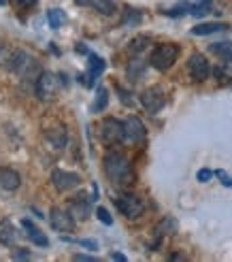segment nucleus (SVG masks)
<instances>
[{
  "label": "nucleus",
  "mask_w": 232,
  "mask_h": 262,
  "mask_svg": "<svg viewBox=\"0 0 232 262\" xmlns=\"http://www.w3.org/2000/svg\"><path fill=\"white\" fill-rule=\"evenodd\" d=\"M102 164H105V173L115 188H130L134 183L132 164L122 151H109Z\"/></svg>",
  "instance_id": "f257e3e1"
},
{
  "label": "nucleus",
  "mask_w": 232,
  "mask_h": 262,
  "mask_svg": "<svg viewBox=\"0 0 232 262\" xmlns=\"http://www.w3.org/2000/svg\"><path fill=\"white\" fill-rule=\"evenodd\" d=\"M177 58H179V47L173 45V43H164V45H158L151 51L149 64L156 71H169L177 62Z\"/></svg>",
  "instance_id": "f03ea898"
},
{
  "label": "nucleus",
  "mask_w": 232,
  "mask_h": 262,
  "mask_svg": "<svg viewBox=\"0 0 232 262\" xmlns=\"http://www.w3.org/2000/svg\"><path fill=\"white\" fill-rule=\"evenodd\" d=\"M115 207H118V211L128 217V220H136L141 213H143V209H145V201L141 199L138 194H130V192H126L122 196H118L115 199Z\"/></svg>",
  "instance_id": "7ed1b4c3"
},
{
  "label": "nucleus",
  "mask_w": 232,
  "mask_h": 262,
  "mask_svg": "<svg viewBox=\"0 0 232 262\" xmlns=\"http://www.w3.org/2000/svg\"><path fill=\"white\" fill-rule=\"evenodd\" d=\"M100 141L105 145H118L124 141V122L115 120V117H107L100 124Z\"/></svg>",
  "instance_id": "20e7f679"
},
{
  "label": "nucleus",
  "mask_w": 232,
  "mask_h": 262,
  "mask_svg": "<svg viewBox=\"0 0 232 262\" xmlns=\"http://www.w3.org/2000/svg\"><path fill=\"white\" fill-rule=\"evenodd\" d=\"M141 104H143V109L149 111V113H158L164 109V104H166V94H164V90L158 88V85H151L147 90L141 92V96H138Z\"/></svg>",
  "instance_id": "39448f33"
},
{
  "label": "nucleus",
  "mask_w": 232,
  "mask_h": 262,
  "mask_svg": "<svg viewBox=\"0 0 232 262\" xmlns=\"http://www.w3.org/2000/svg\"><path fill=\"white\" fill-rule=\"evenodd\" d=\"M188 73L190 77L194 81H207L209 79V75H211V67H209V60L207 56H202V54H192L188 58Z\"/></svg>",
  "instance_id": "423d86ee"
},
{
  "label": "nucleus",
  "mask_w": 232,
  "mask_h": 262,
  "mask_svg": "<svg viewBox=\"0 0 232 262\" xmlns=\"http://www.w3.org/2000/svg\"><path fill=\"white\" fill-rule=\"evenodd\" d=\"M51 183H54V188L60 190V192H71L75 188L81 186V177L77 173H68V171H62V168H56V171H51Z\"/></svg>",
  "instance_id": "0eeeda50"
},
{
  "label": "nucleus",
  "mask_w": 232,
  "mask_h": 262,
  "mask_svg": "<svg viewBox=\"0 0 232 262\" xmlns=\"http://www.w3.org/2000/svg\"><path fill=\"white\" fill-rule=\"evenodd\" d=\"M145 124L138 120V117L130 115L128 120L124 122V141L128 143H141L145 139Z\"/></svg>",
  "instance_id": "6e6552de"
},
{
  "label": "nucleus",
  "mask_w": 232,
  "mask_h": 262,
  "mask_svg": "<svg viewBox=\"0 0 232 262\" xmlns=\"http://www.w3.org/2000/svg\"><path fill=\"white\" fill-rule=\"evenodd\" d=\"M49 222H51V226H54V230L58 232H73L75 228V217L71 215V211H64V209H51V213H49Z\"/></svg>",
  "instance_id": "1a4fd4ad"
},
{
  "label": "nucleus",
  "mask_w": 232,
  "mask_h": 262,
  "mask_svg": "<svg viewBox=\"0 0 232 262\" xmlns=\"http://www.w3.org/2000/svg\"><path fill=\"white\" fill-rule=\"evenodd\" d=\"M54 92H56V77L51 73H43L34 83L36 98L38 100H49V98H54Z\"/></svg>",
  "instance_id": "9d476101"
},
{
  "label": "nucleus",
  "mask_w": 232,
  "mask_h": 262,
  "mask_svg": "<svg viewBox=\"0 0 232 262\" xmlns=\"http://www.w3.org/2000/svg\"><path fill=\"white\" fill-rule=\"evenodd\" d=\"M68 211L75 220H87L89 213H92V199L87 194H79L68 203Z\"/></svg>",
  "instance_id": "9b49d317"
},
{
  "label": "nucleus",
  "mask_w": 232,
  "mask_h": 262,
  "mask_svg": "<svg viewBox=\"0 0 232 262\" xmlns=\"http://www.w3.org/2000/svg\"><path fill=\"white\" fill-rule=\"evenodd\" d=\"M45 141H47V145L51 149H64L66 147V143H68V133H66V128L64 126H51L45 130Z\"/></svg>",
  "instance_id": "f8f14e48"
},
{
  "label": "nucleus",
  "mask_w": 232,
  "mask_h": 262,
  "mask_svg": "<svg viewBox=\"0 0 232 262\" xmlns=\"http://www.w3.org/2000/svg\"><path fill=\"white\" fill-rule=\"evenodd\" d=\"M21 186V175L17 171H13L9 166H0V188L3 190H17Z\"/></svg>",
  "instance_id": "ddd939ff"
},
{
  "label": "nucleus",
  "mask_w": 232,
  "mask_h": 262,
  "mask_svg": "<svg viewBox=\"0 0 232 262\" xmlns=\"http://www.w3.org/2000/svg\"><path fill=\"white\" fill-rule=\"evenodd\" d=\"M17 228L15 224H13L11 220H3L0 222V243H3L5 247H13L17 243Z\"/></svg>",
  "instance_id": "4468645a"
},
{
  "label": "nucleus",
  "mask_w": 232,
  "mask_h": 262,
  "mask_svg": "<svg viewBox=\"0 0 232 262\" xmlns=\"http://www.w3.org/2000/svg\"><path fill=\"white\" fill-rule=\"evenodd\" d=\"M21 226H24L26 234H28V239H30L32 243L41 245V247H47V245H49V239L45 237V232H43L41 228H36L30 220H21Z\"/></svg>",
  "instance_id": "2eb2a0df"
},
{
  "label": "nucleus",
  "mask_w": 232,
  "mask_h": 262,
  "mask_svg": "<svg viewBox=\"0 0 232 262\" xmlns=\"http://www.w3.org/2000/svg\"><path fill=\"white\" fill-rule=\"evenodd\" d=\"M105 67H107L105 60L98 58L96 54H89V71H87V81H85V83H87V85H92V83L98 79V77L102 75Z\"/></svg>",
  "instance_id": "dca6fc26"
},
{
  "label": "nucleus",
  "mask_w": 232,
  "mask_h": 262,
  "mask_svg": "<svg viewBox=\"0 0 232 262\" xmlns=\"http://www.w3.org/2000/svg\"><path fill=\"white\" fill-rule=\"evenodd\" d=\"M77 3L83 5V7H94L98 13H102V15H113L115 13L113 0H77Z\"/></svg>",
  "instance_id": "f3484780"
},
{
  "label": "nucleus",
  "mask_w": 232,
  "mask_h": 262,
  "mask_svg": "<svg viewBox=\"0 0 232 262\" xmlns=\"http://www.w3.org/2000/svg\"><path fill=\"white\" fill-rule=\"evenodd\" d=\"M228 26L224 21H207V24H198L192 28V34H196V36H204V34H213V32H222L226 30Z\"/></svg>",
  "instance_id": "a211bd4d"
},
{
  "label": "nucleus",
  "mask_w": 232,
  "mask_h": 262,
  "mask_svg": "<svg viewBox=\"0 0 232 262\" xmlns=\"http://www.w3.org/2000/svg\"><path fill=\"white\" fill-rule=\"evenodd\" d=\"M209 49H211V54L217 56L222 62H232V43H213Z\"/></svg>",
  "instance_id": "6ab92c4d"
},
{
  "label": "nucleus",
  "mask_w": 232,
  "mask_h": 262,
  "mask_svg": "<svg viewBox=\"0 0 232 262\" xmlns=\"http://www.w3.org/2000/svg\"><path fill=\"white\" fill-rule=\"evenodd\" d=\"M109 107V90L107 88H98L96 90V98H94V104H92V111L94 113H100Z\"/></svg>",
  "instance_id": "aec40b11"
},
{
  "label": "nucleus",
  "mask_w": 232,
  "mask_h": 262,
  "mask_svg": "<svg viewBox=\"0 0 232 262\" xmlns=\"http://www.w3.org/2000/svg\"><path fill=\"white\" fill-rule=\"evenodd\" d=\"M47 21L51 28H60L62 24H66V13H64L62 9H51L47 13Z\"/></svg>",
  "instance_id": "412c9836"
},
{
  "label": "nucleus",
  "mask_w": 232,
  "mask_h": 262,
  "mask_svg": "<svg viewBox=\"0 0 232 262\" xmlns=\"http://www.w3.org/2000/svg\"><path fill=\"white\" fill-rule=\"evenodd\" d=\"M177 232V222L173 217H164L162 224L158 226V234H175Z\"/></svg>",
  "instance_id": "4be33fe9"
},
{
  "label": "nucleus",
  "mask_w": 232,
  "mask_h": 262,
  "mask_svg": "<svg viewBox=\"0 0 232 262\" xmlns=\"http://www.w3.org/2000/svg\"><path fill=\"white\" fill-rule=\"evenodd\" d=\"M147 43H149V38H147V36H138V38H134V41L130 43V54H132V56L141 54V51L147 47Z\"/></svg>",
  "instance_id": "5701e85b"
},
{
  "label": "nucleus",
  "mask_w": 232,
  "mask_h": 262,
  "mask_svg": "<svg viewBox=\"0 0 232 262\" xmlns=\"http://www.w3.org/2000/svg\"><path fill=\"white\" fill-rule=\"evenodd\" d=\"M209 9H211V0H200L198 5H192V15L200 17L204 13H209Z\"/></svg>",
  "instance_id": "b1692460"
},
{
  "label": "nucleus",
  "mask_w": 232,
  "mask_h": 262,
  "mask_svg": "<svg viewBox=\"0 0 232 262\" xmlns=\"http://www.w3.org/2000/svg\"><path fill=\"white\" fill-rule=\"evenodd\" d=\"M96 215H98V220L102 222V224H107V226L113 224V217H111V213L107 211L105 207H98V209H96Z\"/></svg>",
  "instance_id": "393cba45"
},
{
  "label": "nucleus",
  "mask_w": 232,
  "mask_h": 262,
  "mask_svg": "<svg viewBox=\"0 0 232 262\" xmlns=\"http://www.w3.org/2000/svg\"><path fill=\"white\" fill-rule=\"evenodd\" d=\"M13 3H15L17 9H32L38 0H13Z\"/></svg>",
  "instance_id": "a878e982"
},
{
  "label": "nucleus",
  "mask_w": 232,
  "mask_h": 262,
  "mask_svg": "<svg viewBox=\"0 0 232 262\" xmlns=\"http://www.w3.org/2000/svg\"><path fill=\"white\" fill-rule=\"evenodd\" d=\"M196 177H198V181H200V183H207V181H209V179L213 177V173L209 171V168H200V171H198V175H196Z\"/></svg>",
  "instance_id": "bb28decb"
},
{
  "label": "nucleus",
  "mask_w": 232,
  "mask_h": 262,
  "mask_svg": "<svg viewBox=\"0 0 232 262\" xmlns=\"http://www.w3.org/2000/svg\"><path fill=\"white\" fill-rule=\"evenodd\" d=\"M215 175H217V177H220V179H222V183H224V186H226V188H232V177H230V175H226L224 171H217Z\"/></svg>",
  "instance_id": "cd10ccee"
},
{
  "label": "nucleus",
  "mask_w": 232,
  "mask_h": 262,
  "mask_svg": "<svg viewBox=\"0 0 232 262\" xmlns=\"http://www.w3.org/2000/svg\"><path fill=\"white\" fill-rule=\"evenodd\" d=\"M30 258V252H24L19 247V252H13V260H28Z\"/></svg>",
  "instance_id": "c85d7f7f"
},
{
  "label": "nucleus",
  "mask_w": 232,
  "mask_h": 262,
  "mask_svg": "<svg viewBox=\"0 0 232 262\" xmlns=\"http://www.w3.org/2000/svg\"><path fill=\"white\" fill-rule=\"evenodd\" d=\"M118 90H120V100H122L124 104H128V107H130V104H132V100L128 98V94H126V92H122V88H118Z\"/></svg>",
  "instance_id": "c756f323"
},
{
  "label": "nucleus",
  "mask_w": 232,
  "mask_h": 262,
  "mask_svg": "<svg viewBox=\"0 0 232 262\" xmlns=\"http://www.w3.org/2000/svg\"><path fill=\"white\" fill-rule=\"evenodd\" d=\"M75 260H81V262H96V258H94V256H83V254H77V256H75Z\"/></svg>",
  "instance_id": "7c9ffc66"
},
{
  "label": "nucleus",
  "mask_w": 232,
  "mask_h": 262,
  "mask_svg": "<svg viewBox=\"0 0 232 262\" xmlns=\"http://www.w3.org/2000/svg\"><path fill=\"white\" fill-rule=\"evenodd\" d=\"M113 260H122V262H124V260H126V256H124V254H118V252H115V254H113Z\"/></svg>",
  "instance_id": "2f4dec72"
},
{
  "label": "nucleus",
  "mask_w": 232,
  "mask_h": 262,
  "mask_svg": "<svg viewBox=\"0 0 232 262\" xmlns=\"http://www.w3.org/2000/svg\"><path fill=\"white\" fill-rule=\"evenodd\" d=\"M5 3H7V0H0V5H5Z\"/></svg>",
  "instance_id": "473e14b6"
}]
</instances>
